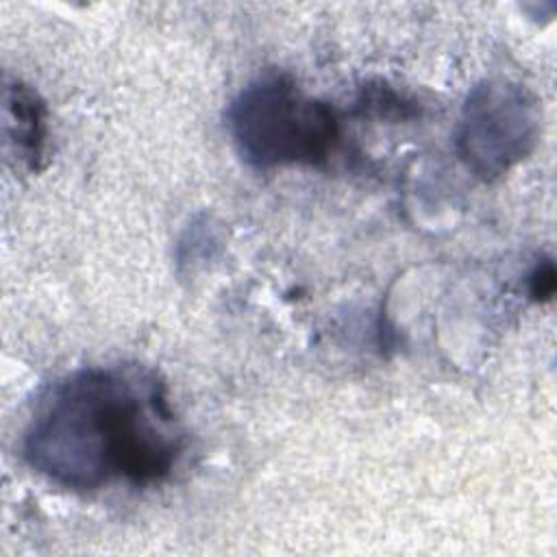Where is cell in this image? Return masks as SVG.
Instances as JSON below:
<instances>
[{
  "label": "cell",
  "mask_w": 557,
  "mask_h": 557,
  "mask_svg": "<svg viewBox=\"0 0 557 557\" xmlns=\"http://www.w3.org/2000/svg\"><path fill=\"white\" fill-rule=\"evenodd\" d=\"M537 102L529 89L505 78H487L468 94L457 124V154L481 181L507 174L535 146Z\"/></svg>",
  "instance_id": "cell-3"
},
{
  "label": "cell",
  "mask_w": 557,
  "mask_h": 557,
  "mask_svg": "<svg viewBox=\"0 0 557 557\" xmlns=\"http://www.w3.org/2000/svg\"><path fill=\"white\" fill-rule=\"evenodd\" d=\"M228 131L242 159L259 170L322 165L339 139L335 111L281 72L259 74L235 96Z\"/></svg>",
  "instance_id": "cell-2"
},
{
  "label": "cell",
  "mask_w": 557,
  "mask_h": 557,
  "mask_svg": "<svg viewBox=\"0 0 557 557\" xmlns=\"http://www.w3.org/2000/svg\"><path fill=\"white\" fill-rule=\"evenodd\" d=\"M529 292L535 300L550 298V294L555 292V270L550 261L535 268V272L529 278Z\"/></svg>",
  "instance_id": "cell-5"
},
{
  "label": "cell",
  "mask_w": 557,
  "mask_h": 557,
  "mask_svg": "<svg viewBox=\"0 0 557 557\" xmlns=\"http://www.w3.org/2000/svg\"><path fill=\"white\" fill-rule=\"evenodd\" d=\"M24 459L50 483L94 492L170 476L183 429L163 379L144 366L76 370L39 398L22 440Z\"/></svg>",
  "instance_id": "cell-1"
},
{
  "label": "cell",
  "mask_w": 557,
  "mask_h": 557,
  "mask_svg": "<svg viewBox=\"0 0 557 557\" xmlns=\"http://www.w3.org/2000/svg\"><path fill=\"white\" fill-rule=\"evenodd\" d=\"M4 133L13 157L26 170H39L46 148V104L28 85H4Z\"/></svg>",
  "instance_id": "cell-4"
}]
</instances>
